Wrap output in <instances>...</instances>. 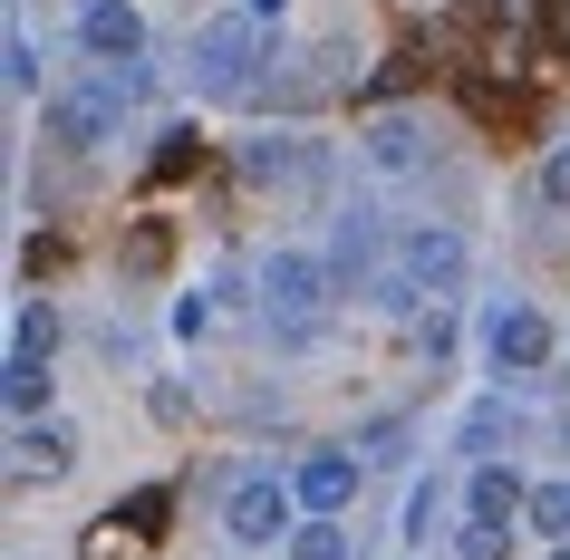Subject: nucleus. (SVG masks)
Wrapping results in <instances>:
<instances>
[{"mask_svg":"<svg viewBox=\"0 0 570 560\" xmlns=\"http://www.w3.org/2000/svg\"><path fill=\"white\" fill-rule=\"evenodd\" d=\"M454 281H464V242L454 233H406V291L454 299Z\"/></svg>","mask_w":570,"mask_h":560,"instance_id":"nucleus-7","label":"nucleus"},{"mask_svg":"<svg viewBox=\"0 0 570 560\" xmlns=\"http://www.w3.org/2000/svg\"><path fill=\"white\" fill-rule=\"evenodd\" d=\"M291 512H301V493L271 483V473H252V483H233V502H223V531H233V541H281Z\"/></svg>","mask_w":570,"mask_h":560,"instance_id":"nucleus-4","label":"nucleus"},{"mask_svg":"<svg viewBox=\"0 0 570 560\" xmlns=\"http://www.w3.org/2000/svg\"><path fill=\"white\" fill-rule=\"evenodd\" d=\"M117 117H126V97H117V88H97V78H78V88L49 97V136H59L68 155L107 146V136H117Z\"/></svg>","mask_w":570,"mask_h":560,"instance_id":"nucleus-3","label":"nucleus"},{"mask_svg":"<svg viewBox=\"0 0 570 560\" xmlns=\"http://www.w3.org/2000/svg\"><path fill=\"white\" fill-rule=\"evenodd\" d=\"M454 551H464V560H503L512 551V522H503V512H474V522L454 531Z\"/></svg>","mask_w":570,"mask_h":560,"instance_id":"nucleus-14","label":"nucleus"},{"mask_svg":"<svg viewBox=\"0 0 570 560\" xmlns=\"http://www.w3.org/2000/svg\"><path fill=\"white\" fill-rule=\"evenodd\" d=\"M541 204H570V146L541 155Z\"/></svg>","mask_w":570,"mask_h":560,"instance_id":"nucleus-19","label":"nucleus"},{"mask_svg":"<svg viewBox=\"0 0 570 560\" xmlns=\"http://www.w3.org/2000/svg\"><path fill=\"white\" fill-rule=\"evenodd\" d=\"M291 493H301V512H348V502H358V464H348V454H309V464L291 473Z\"/></svg>","mask_w":570,"mask_h":560,"instance_id":"nucleus-9","label":"nucleus"},{"mask_svg":"<svg viewBox=\"0 0 570 560\" xmlns=\"http://www.w3.org/2000/svg\"><path fill=\"white\" fill-rule=\"evenodd\" d=\"M551 560H570V551H551Z\"/></svg>","mask_w":570,"mask_h":560,"instance_id":"nucleus-22","label":"nucleus"},{"mask_svg":"<svg viewBox=\"0 0 570 560\" xmlns=\"http://www.w3.org/2000/svg\"><path fill=\"white\" fill-rule=\"evenodd\" d=\"M78 49L107 59V68L146 59V20H136V0H88V10H78Z\"/></svg>","mask_w":570,"mask_h":560,"instance_id":"nucleus-5","label":"nucleus"},{"mask_svg":"<svg viewBox=\"0 0 570 560\" xmlns=\"http://www.w3.org/2000/svg\"><path fill=\"white\" fill-rule=\"evenodd\" d=\"M474 512H503V522H512V512H532V483H522L512 464H483L474 473Z\"/></svg>","mask_w":570,"mask_h":560,"instance_id":"nucleus-10","label":"nucleus"},{"mask_svg":"<svg viewBox=\"0 0 570 560\" xmlns=\"http://www.w3.org/2000/svg\"><path fill=\"white\" fill-rule=\"evenodd\" d=\"M233 10H252V20H281V10H291V0H233Z\"/></svg>","mask_w":570,"mask_h":560,"instance_id":"nucleus-21","label":"nucleus"},{"mask_svg":"<svg viewBox=\"0 0 570 560\" xmlns=\"http://www.w3.org/2000/svg\"><path fill=\"white\" fill-rule=\"evenodd\" d=\"M49 348H59V310H49V299H30V310L10 320V357H49Z\"/></svg>","mask_w":570,"mask_h":560,"instance_id":"nucleus-13","label":"nucleus"},{"mask_svg":"<svg viewBox=\"0 0 570 560\" xmlns=\"http://www.w3.org/2000/svg\"><path fill=\"white\" fill-rule=\"evenodd\" d=\"M291 560H348V531H338L330 512H301V522H291Z\"/></svg>","mask_w":570,"mask_h":560,"instance_id":"nucleus-12","label":"nucleus"},{"mask_svg":"<svg viewBox=\"0 0 570 560\" xmlns=\"http://www.w3.org/2000/svg\"><path fill=\"white\" fill-rule=\"evenodd\" d=\"M425 155H435V136H425V117H406V107H387V117L367 126V165H377V175H416Z\"/></svg>","mask_w":570,"mask_h":560,"instance_id":"nucleus-6","label":"nucleus"},{"mask_svg":"<svg viewBox=\"0 0 570 560\" xmlns=\"http://www.w3.org/2000/svg\"><path fill=\"white\" fill-rule=\"evenodd\" d=\"M10 88H20V97L39 88V49H30V30H10Z\"/></svg>","mask_w":570,"mask_h":560,"instance_id":"nucleus-18","label":"nucleus"},{"mask_svg":"<svg viewBox=\"0 0 570 560\" xmlns=\"http://www.w3.org/2000/svg\"><path fill=\"white\" fill-rule=\"evenodd\" d=\"M68 454H78V444H68V425H30V415H20V473H49V464L68 473Z\"/></svg>","mask_w":570,"mask_h":560,"instance_id":"nucleus-11","label":"nucleus"},{"mask_svg":"<svg viewBox=\"0 0 570 560\" xmlns=\"http://www.w3.org/2000/svg\"><path fill=\"white\" fill-rule=\"evenodd\" d=\"M435 502H445V483L425 473V483H416V502H406V541H425V531H435Z\"/></svg>","mask_w":570,"mask_h":560,"instance_id":"nucleus-17","label":"nucleus"},{"mask_svg":"<svg viewBox=\"0 0 570 560\" xmlns=\"http://www.w3.org/2000/svg\"><path fill=\"white\" fill-rule=\"evenodd\" d=\"M541 357H551V320H541V310H503V320H493V367H503V377H532Z\"/></svg>","mask_w":570,"mask_h":560,"instance_id":"nucleus-8","label":"nucleus"},{"mask_svg":"<svg viewBox=\"0 0 570 560\" xmlns=\"http://www.w3.org/2000/svg\"><path fill=\"white\" fill-rule=\"evenodd\" d=\"M320 310H330V271L309 262V252H281V262L262 271V320L281 328V338H301V328H320Z\"/></svg>","mask_w":570,"mask_h":560,"instance_id":"nucleus-2","label":"nucleus"},{"mask_svg":"<svg viewBox=\"0 0 570 560\" xmlns=\"http://www.w3.org/2000/svg\"><path fill=\"white\" fill-rule=\"evenodd\" d=\"M532 531H570V483H532V512H522Z\"/></svg>","mask_w":570,"mask_h":560,"instance_id":"nucleus-16","label":"nucleus"},{"mask_svg":"<svg viewBox=\"0 0 570 560\" xmlns=\"http://www.w3.org/2000/svg\"><path fill=\"white\" fill-rule=\"evenodd\" d=\"M416 348H425V357H445V348H454V310H425V328H416Z\"/></svg>","mask_w":570,"mask_h":560,"instance_id":"nucleus-20","label":"nucleus"},{"mask_svg":"<svg viewBox=\"0 0 570 560\" xmlns=\"http://www.w3.org/2000/svg\"><path fill=\"white\" fill-rule=\"evenodd\" d=\"M262 59H271V20H252V10L194 30V88H213V97H242L262 78Z\"/></svg>","mask_w":570,"mask_h":560,"instance_id":"nucleus-1","label":"nucleus"},{"mask_svg":"<svg viewBox=\"0 0 570 560\" xmlns=\"http://www.w3.org/2000/svg\"><path fill=\"white\" fill-rule=\"evenodd\" d=\"M49 406V357H10V415Z\"/></svg>","mask_w":570,"mask_h":560,"instance_id":"nucleus-15","label":"nucleus"}]
</instances>
